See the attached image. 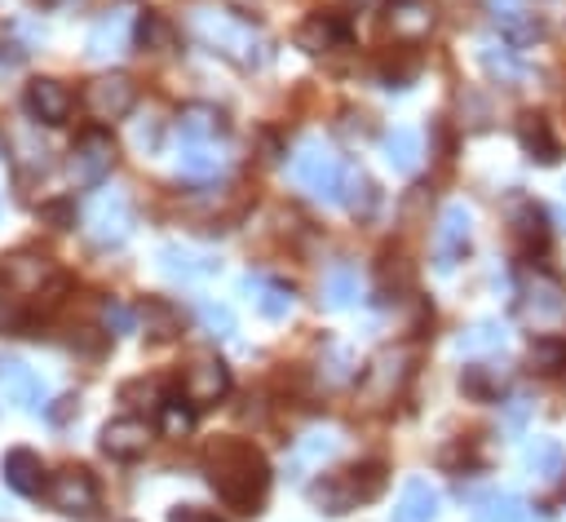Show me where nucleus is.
Wrapping results in <instances>:
<instances>
[{
  "label": "nucleus",
  "mask_w": 566,
  "mask_h": 522,
  "mask_svg": "<svg viewBox=\"0 0 566 522\" xmlns=\"http://www.w3.org/2000/svg\"><path fill=\"white\" fill-rule=\"evenodd\" d=\"M203 469L208 482L217 491V500H226L239 513H256L265 491H270V464L265 456L248 442V438H217L203 451Z\"/></svg>",
  "instance_id": "f257e3e1"
},
{
  "label": "nucleus",
  "mask_w": 566,
  "mask_h": 522,
  "mask_svg": "<svg viewBox=\"0 0 566 522\" xmlns=\"http://www.w3.org/2000/svg\"><path fill=\"white\" fill-rule=\"evenodd\" d=\"M190 31H195L212 53L230 58L234 66H261V62H265V40H261L248 22H239L234 13H226V9L199 4V9L190 13Z\"/></svg>",
  "instance_id": "f03ea898"
},
{
  "label": "nucleus",
  "mask_w": 566,
  "mask_h": 522,
  "mask_svg": "<svg viewBox=\"0 0 566 522\" xmlns=\"http://www.w3.org/2000/svg\"><path fill=\"white\" fill-rule=\"evenodd\" d=\"M292 177L305 195L314 199H340V181H345V159L323 146L318 137H310L296 155H292Z\"/></svg>",
  "instance_id": "7ed1b4c3"
},
{
  "label": "nucleus",
  "mask_w": 566,
  "mask_h": 522,
  "mask_svg": "<svg viewBox=\"0 0 566 522\" xmlns=\"http://www.w3.org/2000/svg\"><path fill=\"white\" fill-rule=\"evenodd\" d=\"M517 305L535 327H557L566 323V283L548 270H526L517 288Z\"/></svg>",
  "instance_id": "20e7f679"
},
{
  "label": "nucleus",
  "mask_w": 566,
  "mask_h": 522,
  "mask_svg": "<svg viewBox=\"0 0 566 522\" xmlns=\"http://www.w3.org/2000/svg\"><path fill=\"white\" fill-rule=\"evenodd\" d=\"M111 168H115V137L106 128H84L71 142V159H66L71 181L88 190V186H102Z\"/></svg>",
  "instance_id": "39448f33"
},
{
  "label": "nucleus",
  "mask_w": 566,
  "mask_h": 522,
  "mask_svg": "<svg viewBox=\"0 0 566 522\" xmlns=\"http://www.w3.org/2000/svg\"><path fill=\"white\" fill-rule=\"evenodd\" d=\"M97 478L84 469V464H66V469H57V473H49V482H44V500H49V509H57V513H66V518H88L93 509H97Z\"/></svg>",
  "instance_id": "423d86ee"
},
{
  "label": "nucleus",
  "mask_w": 566,
  "mask_h": 522,
  "mask_svg": "<svg viewBox=\"0 0 566 522\" xmlns=\"http://www.w3.org/2000/svg\"><path fill=\"white\" fill-rule=\"evenodd\" d=\"M80 102H84V111H88L93 119L111 124V119H124V115L137 106V84H133V75H124V71H111V75H97V80H88Z\"/></svg>",
  "instance_id": "0eeeda50"
},
{
  "label": "nucleus",
  "mask_w": 566,
  "mask_h": 522,
  "mask_svg": "<svg viewBox=\"0 0 566 522\" xmlns=\"http://www.w3.org/2000/svg\"><path fill=\"white\" fill-rule=\"evenodd\" d=\"M84 230H88V239H93L97 248L124 243L128 230H133V208H128L124 190H102V195L88 203V212H84Z\"/></svg>",
  "instance_id": "6e6552de"
},
{
  "label": "nucleus",
  "mask_w": 566,
  "mask_h": 522,
  "mask_svg": "<svg viewBox=\"0 0 566 522\" xmlns=\"http://www.w3.org/2000/svg\"><path fill=\"white\" fill-rule=\"evenodd\" d=\"M181 394L190 407H212L230 394V367L217 358V354H199L186 363V376H181Z\"/></svg>",
  "instance_id": "1a4fd4ad"
},
{
  "label": "nucleus",
  "mask_w": 566,
  "mask_h": 522,
  "mask_svg": "<svg viewBox=\"0 0 566 522\" xmlns=\"http://www.w3.org/2000/svg\"><path fill=\"white\" fill-rule=\"evenodd\" d=\"M49 279H57L53 274V261L44 257V252H35V248H18V252H9V257H0V283L9 288V292H40Z\"/></svg>",
  "instance_id": "9d476101"
},
{
  "label": "nucleus",
  "mask_w": 566,
  "mask_h": 522,
  "mask_svg": "<svg viewBox=\"0 0 566 522\" xmlns=\"http://www.w3.org/2000/svg\"><path fill=\"white\" fill-rule=\"evenodd\" d=\"M469 208L464 203H447L442 217H438V234H433V265L438 270H451L464 252H469Z\"/></svg>",
  "instance_id": "9b49d317"
},
{
  "label": "nucleus",
  "mask_w": 566,
  "mask_h": 522,
  "mask_svg": "<svg viewBox=\"0 0 566 522\" xmlns=\"http://www.w3.org/2000/svg\"><path fill=\"white\" fill-rule=\"evenodd\" d=\"M150 425L142 420V416H115V420H106L102 425V434H97V442H102V451L111 456V460H137V456H146V447H150Z\"/></svg>",
  "instance_id": "f8f14e48"
},
{
  "label": "nucleus",
  "mask_w": 566,
  "mask_h": 522,
  "mask_svg": "<svg viewBox=\"0 0 566 522\" xmlns=\"http://www.w3.org/2000/svg\"><path fill=\"white\" fill-rule=\"evenodd\" d=\"M380 27H385V35H394L398 44H420V40L433 31V4H429V0H389Z\"/></svg>",
  "instance_id": "ddd939ff"
},
{
  "label": "nucleus",
  "mask_w": 566,
  "mask_h": 522,
  "mask_svg": "<svg viewBox=\"0 0 566 522\" xmlns=\"http://www.w3.org/2000/svg\"><path fill=\"white\" fill-rule=\"evenodd\" d=\"M0 473H4V487H9V491H18V495H44L49 473H44L40 451H31V447H13V451H4Z\"/></svg>",
  "instance_id": "4468645a"
},
{
  "label": "nucleus",
  "mask_w": 566,
  "mask_h": 522,
  "mask_svg": "<svg viewBox=\"0 0 566 522\" xmlns=\"http://www.w3.org/2000/svg\"><path fill=\"white\" fill-rule=\"evenodd\" d=\"M0 394H4V403L22 407V411L44 407V380L18 358H0Z\"/></svg>",
  "instance_id": "2eb2a0df"
},
{
  "label": "nucleus",
  "mask_w": 566,
  "mask_h": 522,
  "mask_svg": "<svg viewBox=\"0 0 566 522\" xmlns=\"http://www.w3.org/2000/svg\"><path fill=\"white\" fill-rule=\"evenodd\" d=\"M509 234H513V243H517L526 257L544 252V248H548V221H544V208H539L535 199H513V208H509Z\"/></svg>",
  "instance_id": "dca6fc26"
},
{
  "label": "nucleus",
  "mask_w": 566,
  "mask_h": 522,
  "mask_svg": "<svg viewBox=\"0 0 566 522\" xmlns=\"http://www.w3.org/2000/svg\"><path fill=\"white\" fill-rule=\"evenodd\" d=\"M128 35H133V18H128V9H106V13L88 27L84 49H88V58H115V53L128 49Z\"/></svg>",
  "instance_id": "f3484780"
},
{
  "label": "nucleus",
  "mask_w": 566,
  "mask_h": 522,
  "mask_svg": "<svg viewBox=\"0 0 566 522\" xmlns=\"http://www.w3.org/2000/svg\"><path fill=\"white\" fill-rule=\"evenodd\" d=\"M345 40H349V22L340 13H310L296 27V49H305V53H332Z\"/></svg>",
  "instance_id": "a211bd4d"
},
{
  "label": "nucleus",
  "mask_w": 566,
  "mask_h": 522,
  "mask_svg": "<svg viewBox=\"0 0 566 522\" xmlns=\"http://www.w3.org/2000/svg\"><path fill=\"white\" fill-rule=\"evenodd\" d=\"M27 111H31L40 124H62V119L71 115V93H66V84L53 80V75H35V80L27 84Z\"/></svg>",
  "instance_id": "6ab92c4d"
},
{
  "label": "nucleus",
  "mask_w": 566,
  "mask_h": 522,
  "mask_svg": "<svg viewBox=\"0 0 566 522\" xmlns=\"http://www.w3.org/2000/svg\"><path fill=\"white\" fill-rule=\"evenodd\" d=\"M336 451H340V438H336L332 429H318V434L296 438V447L287 451V478H292V482H301L305 473H314L318 464H327Z\"/></svg>",
  "instance_id": "aec40b11"
},
{
  "label": "nucleus",
  "mask_w": 566,
  "mask_h": 522,
  "mask_svg": "<svg viewBox=\"0 0 566 522\" xmlns=\"http://www.w3.org/2000/svg\"><path fill=\"white\" fill-rule=\"evenodd\" d=\"M517 142H522V150H526L531 159H539V164H557V155H562V142H557L548 115H539V111H522V115H517Z\"/></svg>",
  "instance_id": "412c9836"
},
{
  "label": "nucleus",
  "mask_w": 566,
  "mask_h": 522,
  "mask_svg": "<svg viewBox=\"0 0 566 522\" xmlns=\"http://www.w3.org/2000/svg\"><path fill=\"white\" fill-rule=\"evenodd\" d=\"M137 323H142L146 341H172V336H181L186 314H181V305L168 301V296H146V301L137 305Z\"/></svg>",
  "instance_id": "4be33fe9"
},
{
  "label": "nucleus",
  "mask_w": 566,
  "mask_h": 522,
  "mask_svg": "<svg viewBox=\"0 0 566 522\" xmlns=\"http://www.w3.org/2000/svg\"><path fill=\"white\" fill-rule=\"evenodd\" d=\"M177 128H181V142H217V137H226V115L212 102H190V106H181Z\"/></svg>",
  "instance_id": "5701e85b"
},
{
  "label": "nucleus",
  "mask_w": 566,
  "mask_h": 522,
  "mask_svg": "<svg viewBox=\"0 0 566 522\" xmlns=\"http://www.w3.org/2000/svg\"><path fill=\"white\" fill-rule=\"evenodd\" d=\"M433 518H438V491H433L429 482L411 478V482L402 487V495H398L389 522H433Z\"/></svg>",
  "instance_id": "b1692460"
},
{
  "label": "nucleus",
  "mask_w": 566,
  "mask_h": 522,
  "mask_svg": "<svg viewBox=\"0 0 566 522\" xmlns=\"http://www.w3.org/2000/svg\"><path fill=\"white\" fill-rule=\"evenodd\" d=\"M407 363H411L407 349H385V354L371 363V372H367V389H371L376 398H389V394L407 380V372H411Z\"/></svg>",
  "instance_id": "393cba45"
},
{
  "label": "nucleus",
  "mask_w": 566,
  "mask_h": 522,
  "mask_svg": "<svg viewBox=\"0 0 566 522\" xmlns=\"http://www.w3.org/2000/svg\"><path fill=\"white\" fill-rule=\"evenodd\" d=\"M376 181L358 168V164H345V181H340V203L354 212V217H371V208H376Z\"/></svg>",
  "instance_id": "a878e982"
},
{
  "label": "nucleus",
  "mask_w": 566,
  "mask_h": 522,
  "mask_svg": "<svg viewBox=\"0 0 566 522\" xmlns=\"http://www.w3.org/2000/svg\"><path fill=\"white\" fill-rule=\"evenodd\" d=\"M310 500H314L323 513H332V518H340V513H349V509L358 504L345 473H327L323 482H310Z\"/></svg>",
  "instance_id": "bb28decb"
},
{
  "label": "nucleus",
  "mask_w": 566,
  "mask_h": 522,
  "mask_svg": "<svg viewBox=\"0 0 566 522\" xmlns=\"http://www.w3.org/2000/svg\"><path fill=\"white\" fill-rule=\"evenodd\" d=\"M478 62H482V71L491 75V80H500V84H517L522 80V66H517V58H513V49L509 44H500V40H478Z\"/></svg>",
  "instance_id": "cd10ccee"
},
{
  "label": "nucleus",
  "mask_w": 566,
  "mask_h": 522,
  "mask_svg": "<svg viewBox=\"0 0 566 522\" xmlns=\"http://www.w3.org/2000/svg\"><path fill=\"white\" fill-rule=\"evenodd\" d=\"M323 301H327L332 310H345V305L358 301V270H354L349 261L327 265V274H323Z\"/></svg>",
  "instance_id": "c85d7f7f"
},
{
  "label": "nucleus",
  "mask_w": 566,
  "mask_h": 522,
  "mask_svg": "<svg viewBox=\"0 0 566 522\" xmlns=\"http://www.w3.org/2000/svg\"><path fill=\"white\" fill-rule=\"evenodd\" d=\"M226 168V155L217 142H181V173L186 177H217Z\"/></svg>",
  "instance_id": "c756f323"
},
{
  "label": "nucleus",
  "mask_w": 566,
  "mask_h": 522,
  "mask_svg": "<svg viewBox=\"0 0 566 522\" xmlns=\"http://www.w3.org/2000/svg\"><path fill=\"white\" fill-rule=\"evenodd\" d=\"M526 469H531L539 482L562 478V473H566V451H562V442H553V438H535V442L526 447Z\"/></svg>",
  "instance_id": "7c9ffc66"
},
{
  "label": "nucleus",
  "mask_w": 566,
  "mask_h": 522,
  "mask_svg": "<svg viewBox=\"0 0 566 522\" xmlns=\"http://www.w3.org/2000/svg\"><path fill=\"white\" fill-rule=\"evenodd\" d=\"M385 159H389L398 173H416V164H420V133H416V128H394V133H385Z\"/></svg>",
  "instance_id": "2f4dec72"
},
{
  "label": "nucleus",
  "mask_w": 566,
  "mask_h": 522,
  "mask_svg": "<svg viewBox=\"0 0 566 522\" xmlns=\"http://www.w3.org/2000/svg\"><path fill=\"white\" fill-rule=\"evenodd\" d=\"M526 358H531V367L539 372V376H557V372H566V336H535L531 341V349H526Z\"/></svg>",
  "instance_id": "473e14b6"
},
{
  "label": "nucleus",
  "mask_w": 566,
  "mask_h": 522,
  "mask_svg": "<svg viewBox=\"0 0 566 522\" xmlns=\"http://www.w3.org/2000/svg\"><path fill=\"white\" fill-rule=\"evenodd\" d=\"M349 487H354V500L363 504V500H376L380 491H385V482H389V469H385V460H358L349 473Z\"/></svg>",
  "instance_id": "72a5a7b5"
},
{
  "label": "nucleus",
  "mask_w": 566,
  "mask_h": 522,
  "mask_svg": "<svg viewBox=\"0 0 566 522\" xmlns=\"http://www.w3.org/2000/svg\"><path fill=\"white\" fill-rule=\"evenodd\" d=\"M473 522H535V513H531V504L522 495H491L473 513Z\"/></svg>",
  "instance_id": "f704fd0d"
},
{
  "label": "nucleus",
  "mask_w": 566,
  "mask_h": 522,
  "mask_svg": "<svg viewBox=\"0 0 566 522\" xmlns=\"http://www.w3.org/2000/svg\"><path fill=\"white\" fill-rule=\"evenodd\" d=\"M248 292H256V310L265 314V319H283L287 310H292V288H283V283H261V279H248Z\"/></svg>",
  "instance_id": "c9c22d12"
},
{
  "label": "nucleus",
  "mask_w": 566,
  "mask_h": 522,
  "mask_svg": "<svg viewBox=\"0 0 566 522\" xmlns=\"http://www.w3.org/2000/svg\"><path fill=\"white\" fill-rule=\"evenodd\" d=\"M119 403H124L133 416H137V411H159V407H164V394H159L155 380L137 376V380H124V385H119Z\"/></svg>",
  "instance_id": "e433bc0d"
},
{
  "label": "nucleus",
  "mask_w": 566,
  "mask_h": 522,
  "mask_svg": "<svg viewBox=\"0 0 566 522\" xmlns=\"http://www.w3.org/2000/svg\"><path fill=\"white\" fill-rule=\"evenodd\" d=\"M172 22L164 18V13H142L137 18V44L142 49H150V53H164V49H172Z\"/></svg>",
  "instance_id": "4c0bfd02"
},
{
  "label": "nucleus",
  "mask_w": 566,
  "mask_h": 522,
  "mask_svg": "<svg viewBox=\"0 0 566 522\" xmlns=\"http://www.w3.org/2000/svg\"><path fill=\"white\" fill-rule=\"evenodd\" d=\"M159 261H164V270H168L172 279H195V274H212V270H217V261L195 257V252H186V248H164Z\"/></svg>",
  "instance_id": "58836bf2"
},
{
  "label": "nucleus",
  "mask_w": 566,
  "mask_h": 522,
  "mask_svg": "<svg viewBox=\"0 0 566 522\" xmlns=\"http://www.w3.org/2000/svg\"><path fill=\"white\" fill-rule=\"evenodd\" d=\"M500 345H504V327L491 323V319L473 323V327L460 336V354H486V349H500Z\"/></svg>",
  "instance_id": "ea45409f"
},
{
  "label": "nucleus",
  "mask_w": 566,
  "mask_h": 522,
  "mask_svg": "<svg viewBox=\"0 0 566 522\" xmlns=\"http://www.w3.org/2000/svg\"><path fill=\"white\" fill-rule=\"evenodd\" d=\"M460 389H464L469 398H478V403H491V398H500V389H504V376L495 380V376H486L482 367H464V376H460Z\"/></svg>",
  "instance_id": "a19ab883"
},
{
  "label": "nucleus",
  "mask_w": 566,
  "mask_h": 522,
  "mask_svg": "<svg viewBox=\"0 0 566 522\" xmlns=\"http://www.w3.org/2000/svg\"><path fill=\"white\" fill-rule=\"evenodd\" d=\"M40 221L49 230H71L75 226V199H49V203H40Z\"/></svg>",
  "instance_id": "79ce46f5"
},
{
  "label": "nucleus",
  "mask_w": 566,
  "mask_h": 522,
  "mask_svg": "<svg viewBox=\"0 0 566 522\" xmlns=\"http://www.w3.org/2000/svg\"><path fill=\"white\" fill-rule=\"evenodd\" d=\"M199 319H203V327H208V332H217V336H226V332L234 327V314H230L226 305H212V301H203V305H199Z\"/></svg>",
  "instance_id": "37998d69"
},
{
  "label": "nucleus",
  "mask_w": 566,
  "mask_h": 522,
  "mask_svg": "<svg viewBox=\"0 0 566 522\" xmlns=\"http://www.w3.org/2000/svg\"><path fill=\"white\" fill-rule=\"evenodd\" d=\"M102 319H106V327H115V332H133L137 310H128V305H119V301H106V305H102Z\"/></svg>",
  "instance_id": "c03bdc74"
},
{
  "label": "nucleus",
  "mask_w": 566,
  "mask_h": 522,
  "mask_svg": "<svg viewBox=\"0 0 566 522\" xmlns=\"http://www.w3.org/2000/svg\"><path fill=\"white\" fill-rule=\"evenodd\" d=\"M168 522H221V518L199 504H177V509H168Z\"/></svg>",
  "instance_id": "a18cd8bd"
},
{
  "label": "nucleus",
  "mask_w": 566,
  "mask_h": 522,
  "mask_svg": "<svg viewBox=\"0 0 566 522\" xmlns=\"http://www.w3.org/2000/svg\"><path fill=\"white\" fill-rule=\"evenodd\" d=\"M159 411H164V429H168V434H186V429H190V411H186V407L164 403Z\"/></svg>",
  "instance_id": "49530a36"
},
{
  "label": "nucleus",
  "mask_w": 566,
  "mask_h": 522,
  "mask_svg": "<svg viewBox=\"0 0 566 522\" xmlns=\"http://www.w3.org/2000/svg\"><path fill=\"white\" fill-rule=\"evenodd\" d=\"M22 327H27V319H22L13 305L0 301V332H22Z\"/></svg>",
  "instance_id": "de8ad7c7"
},
{
  "label": "nucleus",
  "mask_w": 566,
  "mask_h": 522,
  "mask_svg": "<svg viewBox=\"0 0 566 522\" xmlns=\"http://www.w3.org/2000/svg\"><path fill=\"white\" fill-rule=\"evenodd\" d=\"M137 146L155 150V146H159V124H146V128H137Z\"/></svg>",
  "instance_id": "09e8293b"
},
{
  "label": "nucleus",
  "mask_w": 566,
  "mask_h": 522,
  "mask_svg": "<svg viewBox=\"0 0 566 522\" xmlns=\"http://www.w3.org/2000/svg\"><path fill=\"white\" fill-rule=\"evenodd\" d=\"M75 403H80V398H75V394H66V398H57V407H53V411H49V416H53V420H57V425H62V420H66V416H71V411H75Z\"/></svg>",
  "instance_id": "8fccbe9b"
},
{
  "label": "nucleus",
  "mask_w": 566,
  "mask_h": 522,
  "mask_svg": "<svg viewBox=\"0 0 566 522\" xmlns=\"http://www.w3.org/2000/svg\"><path fill=\"white\" fill-rule=\"evenodd\" d=\"M442 9H464V4H473V0H438Z\"/></svg>",
  "instance_id": "3c124183"
},
{
  "label": "nucleus",
  "mask_w": 566,
  "mask_h": 522,
  "mask_svg": "<svg viewBox=\"0 0 566 522\" xmlns=\"http://www.w3.org/2000/svg\"><path fill=\"white\" fill-rule=\"evenodd\" d=\"M345 4H349V9H363V4H371V0H345Z\"/></svg>",
  "instance_id": "603ef678"
},
{
  "label": "nucleus",
  "mask_w": 566,
  "mask_h": 522,
  "mask_svg": "<svg viewBox=\"0 0 566 522\" xmlns=\"http://www.w3.org/2000/svg\"><path fill=\"white\" fill-rule=\"evenodd\" d=\"M27 4H40V9H49V4H57V0H27Z\"/></svg>",
  "instance_id": "864d4df0"
},
{
  "label": "nucleus",
  "mask_w": 566,
  "mask_h": 522,
  "mask_svg": "<svg viewBox=\"0 0 566 522\" xmlns=\"http://www.w3.org/2000/svg\"><path fill=\"white\" fill-rule=\"evenodd\" d=\"M111 522H133V518H111Z\"/></svg>",
  "instance_id": "5fc2aeb1"
},
{
  "label": "nucleus",
  "mask_w": 566,
  "mask_h": 522,
  "mask_svg": "<svg viewBox=\"0 0 566 522\" xmlns=\"http://www.w3.org/2000/svg\"><path fill=\"white\" fill-rule=\"evenodd\" d=\"M0 150H4V137H0Z\"/></svg>",
  "instance_id": "6e6d98bb"
},
{
  "label": "nucleus",
  "mask_w": 566,
  "mask_h": 522,
  "mask_svg": "<svg viewBox=\"0 0 566 522\" xmlns=\"http://www.w3.org/2000/svg\"><path fill=\"white\" fill-rule=\"evenodd\" d=\"M562 190H566V186H562Z\"/></svg>",
  "instance_id": "4d7b16f0"
}]
</instances>
